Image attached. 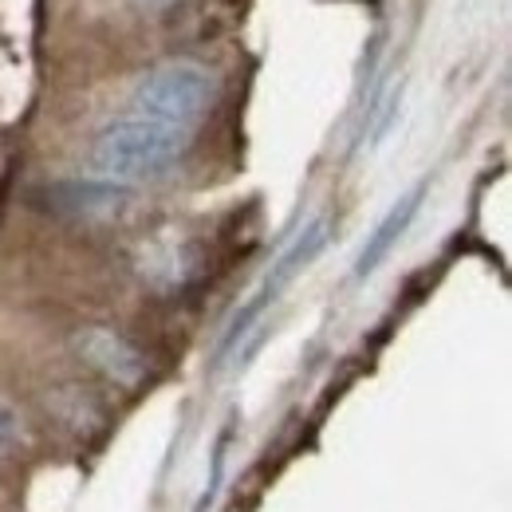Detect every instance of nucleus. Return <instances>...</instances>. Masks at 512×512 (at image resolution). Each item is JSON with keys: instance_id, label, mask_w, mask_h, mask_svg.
Here are the masks:
<instances>
[{"instance_id": "1", "label": "nucleus", "mask_w": 512, "mask_h": 512, "mask_svg": "<svg viewBox=\"0 0 512 512\" xmlns=\"http://www.w3.org/2000/svg\"><path fill=\"white\" fill-rule=\"evenodd\" d=\"M190 150V130L166 127L142 115H123L95 134L91 142V174L111 186L150 182L174 170Z\"/></svg>"}, {"instance_id": "2", "label": "nucleus", "mask_w": 512, "mask_h": 512, "mask_svg": "<svg viewBox=\"0 0 512 512\" xmlns=\"http://www.w3.org/2000/svg\"><path fill=\"white\" fill-rule=\"evenodd\" d=\"M213 103H217V79L209 67L197 60H166L150 67L146 75H138L127 115H142L193 134V127L209 115Z\"/></svg>"}, {"instance_id": "3", "label": "nucleus", "mask_w": 512, "mask_h": 512, "mask_svg": "<svg viewBox=\"0 0 512 512\" xmlns=\"http://www.w3.org/2000/svg\"><path fill=\"white\" fill-rule=\"evenodd\" d=\"M323 241H327V217H316V221H308L296 237H292V245L284 249V253L276 256V264L264 272V280H260V288H256L253 296H249V304L233 316V323H229V331H225V343H221V351L225 347H233L237 339H245V331L253 327L264 312H268V304L292 284V276L312 260V256L323 249Z\"/></svg>"}, {"instance_id": "4", "label": "nucleus", "mask_w": 512, "mask_h": 512, "mask_svg": "<svg viewBox=\"0 0 512 512\" xmlns=\"http://www.w3.org/2000/svg\"><path fill=\"white\" fill-rule=\"evenodd\" d=\"M75 351L99 371V375H107L111 383L119 386H138L146 379V359H142V351L123 339L119 331H111V327H83L79 335H75Z\"/></svg>"}, {"instance_id": "5", "label": "nucleus", "mask_w": 512, "mask_h": 512, "mask_svg": "<svg viewBox=\"0 0 512 512\" xmlns=\"http://www.w3.org/2000/svg\"><path fill=\"white\" fill-rule=\"evenodd\" d=\"M422 193H426V182H422V186H414V190L406 193V197L386 213L383 221L375 225V233L367 237L363 253H359V260H355V280H367V276L383 264L386 256H390V249L398 245V237L406 233V225L414 221V213H418V205H422Z\"/></svg>"}, {"instance_id": "6", "label": "nucleus", "mask_w": 512, "mask_h": 512, "mask_svg": "<svg viewBox=\"0 0 512 512\" xmlns=\"http://www.w3.org/2000/svg\"><path fill=\"white\" fill-rule=\"evenodd\" d=\"M142 276H150L158 284H178L186 276V253H182V245L154 249V253L142 260Z\"/></svg>"}, {"instance_id": "7", "label": "nucleus", "mask_w": 512, "mask_h": 512, "mask_svg": "<svg viewBox=\"0 0 512 512\" xmlns=\"http://www.w3.org/2000/svg\"><path fill=\"white\" fill-rule=\"evenodd\" d=\"M16 442H20V418L8 406H0V453L12 449Z\"/></svg>"}, {"instance_id": "8", "label": "nucleus", "mask_w": 512, "mask_h": 512, "mask_svg": "<svg viewBox=\"0 0 512 512\" xmlns=\"http://www.w3.org/2000/svg\"><path fill=\"white\" fill-rule=\"evenodd\" d=\"M138 4H170V0H138Z\"/></svg>"}]
</instances>
